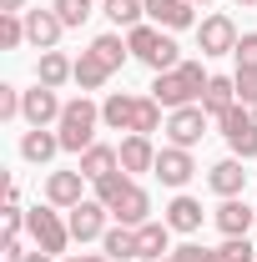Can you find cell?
Listing matches in <instances>:
<instances>
[{"instance_id": "1", "label": "cell", "mask_w": 257, "mask_h": 262, "mask_svg": "<svg viewBox=\"0 0 257 262\" xmlns=\"http://www.w3.org/2000/svg\"><path fill=\"white\" fill-rule=\"evenodd\" d=\"M207 71H202V61H182L177 71H161L157 86H152V96L166 106V111H182V106H192V101H202V91H207Z\"/></svg>"}, {"instance_id": "2", "label": "cell", "mask_w": 257, "mask_h": 262, "mask_svg": "<svg viewBox=\"0 0 257 262\" xmlns=\"http://www.w3.org/2000/svg\"><path fill=\"white\" fill-rule=\"evenodd\" d=\"M96 126H101V106H91L86 96L66 101L61 121H56L61 151H86V146H96Z\"/></svg>"}, {"instance_id": "3", "label": "cell", "mask_w": 257, "mask_h": 262, "mask_svg": "<svg viewBox=\"0 0 257 262\" xmlns=\"http://www.w3.org/2000/svg\"><path fill=\"white\" fill-rule=\"evenodd\" d=\"M126 46H131V56H136V61H146L157 76L182 66V61H177V40H172V35H161L157 26H131Z\"/></svg>"}, {"instance_id": "4", "label": "cell", "mask_w": 257, "mask_h": 262, "mask_svg": "<svg viewBox=\"0 0 257 262\" xmlns=\"http://www.w3.org/2000/svg\"><path fill=\"white\" fill-rule=\"evenodd\" d=\"M217 126H222L227 146H232V157H257V116L247 111V106H232L227 116H217Z\"/></svg>"}, {"instance_id": "5", "label": "cell", "mask_w": 257, "mask_h": 262, "mask_svg": "<svg viewBox=\"0 0 257 262\" xmlns=\"http://www.w3.org/2000/svg\"><path fill=\"white\" fill-rule=\"evenodd\" d=\"M26 232L35 237V247H40V252H51V257H56V252H66V242H71V227H66L51 207L26 212Z\"/></svg>"}, {"instance_id": "6", "label": "cell", "mask_w": 257, "mask_h": 262, "mask_svg": "<svg viewBox=\"0 0 257 262\" xmlns=\"http://www.w3.org/2000/svg\"><path fill=\"white\" fill-rule=\"evenodd\" d=\"M237 26H232V15H207L202 26H197V51L202 56H232L237 51Z\"/></svg>"}, {"instance_id": "7", "label": "cell", "mask_w": 257, "mask_h": 262, "mask_svg": "<svg viewBox=\"0 0 257 262\" xmlns=\"http://www.w3.org/2000/svg\"><path fill=\"white\" fill-rule=\"evenodd\" d=\"M166 136H172V146H187V151H192L197 141L207 136V111H202V106H182V111H172Z\"/></svg>"}, {"instance_id": "8", "label": "cell", "mask_w": 257, "mask_h": 262, "mask_svg": "<svg viewBox=\"0 0 257 262\" xmlns=\"http://www.w3.org/2000/svg\"><path fill=\"white\" fill-rule=\"evenodd\" d=\"M152 171H157L166 187H187V182H192V171H197V162H192V151H187V146H161Z\"/></svg>"}, {"instance_id": "9", "label": "cell", "mask_w": 257, "mask_h": 262, "mask_svg": "<svg viewBox=\"0 0 257 262\" xmlns=\"http://www.w3.org/2000/svg\"><path fill=\"white\" fill-rule=\"evenodd\" d=\"M61 96L51 91V86H40L35 81V91H26V106H20V116L31 121V126H51V121H61Z\"/></svg>"}, {"instance_id": "10", "label": "cell", "mask_w": 257, "mask_h": 262, "mask_svg": "<svg viewBox=\"0 0 257 262\" xmlns=\"http://www.w3.org/2000/svg\"><path fill=\"white\" fill-rule=\"evenodd\" d=\"M106 212L111 207H101V202H81V207H71V237L76 242H91V237H106Z\"/></svg>"}, {"instance_id": "11", "label": "cell", "mask_w": 257, "mask_h": 262, "mask_svg": "<svg viewBox=\"0 0 257 262\" xmlns=\"http://www.w3.org/2000/svg\"><path fill=\"white\" fill-rule=\"evenodd\" d=\"M81 182H86L81 171H51V177H46V202H51V207H66V212L81 207V202H86V196H81Z\"/></svg>"}, {"instance_id": "12", "label": "cell", "mask_w": 257, "mask_h": 262, "mask_svg": "<svg viewBox=\"0 0 257 262\" xmlns=\"http://www.w3.org/2000/svg\"><path fill=\"white\" fill-rule=\"evenodd\" d=\"M61 15L56 10H26V40L31 46H40V51H51L56 40H61Z\"/></svg>"}, {"instance_id": "13", "label": "cell", "mask_w": 257, "mask_h": 262, "mask_svg": "<svg viewBox=\"0 0 257 262\" xmlns=\"http://www.w3.org/2000/svg\"><path fill=\"white\" fill-rule=\"evenodd\" d=\"M116 157H121V171L136 177V171H152L157 166V146H152V136H126L116 146Z\"/></svg>"}, {"instance_id": "14", "label": "cell", "mask_w": 257, "mask_h": 262, "mask_svg": "<svg viewBox=\"0 0 257 262\" xmlns=\"http://www.w3.org/2000/svg\"><path fill=\"white\" fill-rule=\"evenodd\" d=\"M257 222V207H247L242 196H222V207H217V227L227 237H247V227Z\"/></svg>"}, {"instance_id": "15", "label": "cell", "mask_w": 257, "mask_h": 262, "mask_svg": "<svg viewBox=\"0 0 257 262\" xmlns=\"http://www.w3.org/2000/svg\"><path fill=\"white\" fill-rule=\"evenodd\" d=\"M35 81H40V86H51V91H61L66 81H76V61H66L61 51H40Z\"/></svg>"}, {"instance_id": "16", "label": "cell", "mask_w": 257, "mask_h": 262, "mask_svg": "<svg viewBox=\"0 0 257 262\" xmlns=\"http://www.w3.org/2000/svg\"><path fill=\"white\" fill-rule=\"evenodd\" d=\"M146 15L166 31H187L192 26V0H146Z\"/></svg>"}, {"instance_id": "17", "label": "cell", "mask_w": 257, "mask_h": 262, "mask_svg": "<svg viewBox=\"0 0 257 262\" xmlns=\"http://www.w3.org/2000/svg\"><path fill=\"white\" fill-rule=\"evenodd\" d=\"M212 192L217 196H242V187H247V171H242V157H227V162L212 166Z\"/></svg>"}, {"instance_id": "18", "label": "cell", "mask_w": 257, "mask_h": 262, "mask_svg": "<svg viewBox=\"0 0 257 262\" xmlns=\"http://www.w3.org/2000/svg\"><path fill=\"white\" fill-rule=\"evenodd\" d=\"M146 212H152V196L141 192L136 182H131V187H126V196L111 207V217H116L121 227H141V222H146Z\"/></svg>"}, {"instance_id": "19", "label": "cell", "mask_w": 257, "mask_h": 262, "mask_svg": "<svg viewBox=\"0 0 257 262\" xmlns=\"http://www.w3.org/2000/svg\"><path fill=\"white\" fill-rule=\"evenodd\" d=\"M232 106H237V81L212 76V81H207V91H202V111H207V116H227Z\"/></svg>"}, {"instance_id": "20", "label": "cell", "mask_w": 257, "mask_h": 262, "mask_svg": "<svg viewBox=\"0 0 257 262\" xmlns=\"http://www.w3.org/2000/svg\"><path fill=\"white\" fill-rule=\"evenodd\" d=\"M86 182H101V177H111V171H121V157L111 151V146H86L81 151V166H76Z\"/></svg>"}, {"instance_id": "21", "label": "cell", "mask_w": 257, "mask_h": 262, "mask_svg": "<svg viewBox=\"0 0 257 262\" xmlns=\"http://www.w3.org/2000/svg\"><path fill=\"white\" fill-rule=\"evenodd\" d=\"M166 237H172L166 222H141V227H136V257L161 262V257H166Z\"/></svg>"}, {"instance_id": "22", "label": "cell", "mask_w": 257, "mask_h": 262, "mask_svg": "<svg viewBox=\"0 0 257 262\" xmlns=\"http://www.w3.org/2000/svg\"><path fill=\"white\" fill-rule=\"evenodd\" d=\"M56 151H61V136L46 131V126H31L20 136V157H26V162H51Z\"/></svg>"}, {"instance_id": "23", "label": "cell", "mask_w": 257, "mask_h": 262, "mask_svg": "<svg viewBox=\"0 0 257 262\" xmlns=\"http://www.w3.org/2000/svg\"><path fill=\"white\" fill-rule=\"evenodd\" d=\"M131 116H136V96H126V91H111L101 101V121L111 131H131Z\"/></svg>"}, {"instance_id": "24", "label": "cell", "mask_w": 257, "mask_h": 262, "mask_svg": "<svg viewBox=\"0 0 257 262\" xmlns=\"http://www.w3.org/2000/svg\"><path fill=\"white\" fill-rule=\"evenodd\" d=\"M106 76H111V66L101 61L96 51H81V56H76V86H81V91H101Z\"/></svg>"}, {"instance_id": "25", "label": "cell", "mask_w": 257, "mask_h": 262, "mask_svg": "<svg viewBox=\"0 0 257 262\" xmlns=\"http://www.w3.org/2000/svg\"><path fill=\"white\" fill-rule=\"evenodd\" d=\"M166 227L172 232H197L202 227V202H197V196H177V202L166 207Z\"/></svg>"}, {"instance_id": "26", "label": "cell", "mask_w": 257, "mask_h": 262, "mask_svg": "<svg viewBox=\"0 0 257 262\" xmlns=\"http://www.w3.org/2000/svg\"><path fill=\"white\" fill-rule=\"evenodd\" d=\"M101 247H106V257L111 262H126V257H136V227H106V237H101Z\"/></svg>"}, {"instance_id": "27", "label": "cell", "mask_w": 257, "mask_h": 262, "mask_svg": "<svg viewBox=\"0 0 257 262\" xmlns=\"http://www.w3.org/2000/svg\"><path fill=\"white\" fill-rule=\"evenodd\" d=\"M161 126V101L157 96H136V116H131V136H152Z\"/></svg>"}, {"instance_id": "28", "label": "cell", "mask_w": 257, "mask_h": 262, "mask_svg": "<svg viewBox=\"0 0 257 262\" xmlns=\"http://www.w3.org/2000/svg\"><path fill=\"white\" fill-rule=\"evenodd\" d=\"M101 5H106V15H111V20H116V26H141V15H146V0H101Z\"/></svg>"}, {"instance_id": "29", "label": "cell", "mask_w": 257, "mask_h": 262, "mask_svg": "<svg viewBox=\"0 0 257 262\" xmlns=\"http://www.w3.org/2000/svg\"><path fill=\"white\" fill-rule=\"evenodd\" d=\"M126 187H131L126 171H111V177H101V182H96V202H101V207H116V202L126 196Z\"/></svg>"}, {"instance_id": "30", "label": "cell", "mask_w": 257, "mask_h": 262, "mask_svg": "<svg viewBox=\"0 0 257 262\" xmlns=\"http://www.w3.org/2000/svg\"><path fill=\"white\" fill-rule=\"evenodd\" d=\"M91 51H96L101 61H106V66H111V71H116V66L126 61V51H131V46H126V40H121V35H96V40H91Z\"/></svg>"}, {"instance_id": "31", "label": "cell", "mask_w": 257, "mask_h": 262, "mask_svg": "<svg viewBox=\"0 0 257 262\" xmlns=\"http://www.w3.org/2000/svg\"><path fill=\"white\" fill-rule=\"evenodd\" d=\"M51 10L61 15V26H81V20L91 15V0H56Z\"/></svg>"}, {"instance_id": "32", "label": "cell", "mask_w": 257, "mask_h": 262, "mask_svg": "<svg viewBox=\"0 0 257 262\" xmlns=\"http://www.w3.org/2000/svg\"><path fill=\"white\" fill-rule=\"evenodd\" d=\"M20 40H26V20H20V15H0V46L15 51Z\"/></svg>"}, {"instance_id": "33", "label": "cell", "mask_w": 257, "mask_h": 262, "mask_svg": "<svg viewBox=\"0 0 257 262\" xmlns=\"http://www.w3.org/2000/svg\"><path fill=\"white\" fill-rule=\"evenodd\" d=\"M232 56H237V71H257V31H247V35H242Z\"/></svg>"}, {"instance_id": "34", "label": "cell", "mask_w": 257, "mask_h": 262, "mask_svg": "<svg viewBox=\"0 0 257 262\" xmlns=\"http://www.w3.org/2000/svg\"><path fill=\"white\" fill-rule=\"evenodd\" d=\"M20 106H26V91H15V86H0V121L20 116Z\"/></svg>"}, {"instance_id": "35", "label": "cell", "mask_w": 257, "mask_h": 262, "mask_svg": "<svg viewBox=\"0 0 257 262\" xmlns=\"http://www.w3.org/2000/svg\"><path fill=\"white\" fill-rule=\"evenodd\" d=\"M232 81H237V101L242 106H257V71H237Z\"/></svg>"}, {"instance_id": "36", "label": "cell", "mask_w": 257, "mask_h": 262, "mask_svg": "<svg viewBox=\"0 0 257 262\" xmlns=\"http://www.w3.org/2000/svg\"><path fill=\"white\" fill-rule=\"evenodd\" d=\"M222 247H227V257H232V262H252V242H247V237H227Z\"/></svg>"}, {"instance_id": "37", "label": "cell", "mask_w": 257, "mask_h": 262, "mask_svg": "<svg viewBox=\"0 0 257 262\" xmlns=\"http://www.w3.org/2000/svg\"><path fill=\"white\" fill-rule=\"evenodd\" d=\"M31 252L20 247V237H5V247H0V262H26Z\"/></svg>"}, {"instance_id": "38", "label": "cell", "mask_w": 257, "mask_h": 262, "mask_svg": "<svg viewBox=\"0 0 257 262\" xmlns=\"http://www.w3.org/2000/svg\"><path fill=\"white\" fill-rule=\"evenodd\" d=\"M177 257H182V262H207V247H197V242H187V247H177Z\"/></svg>"}, {"instance_id": "39", "label": "cell", "mask_w": 257, "mask_h": 262, "mask_svg": "<svg viewBox=\"0 0 257 262\" xmlns=\"http://www.w3.org/2000/svg\"><path fill=\"white\" fill-rule=\"evenodd\" d=\"M26 10V0H0V15H20Z\"/></svg>"}, {"instance_id": "40", "label": "cell", "mask_w": 257, "mask_h": 262, "mask_svg": "<svg viewBox=\"0 0 257 262\" xmlns=\"http://www.w3.org/2000/svg\"><path fill=\"white\" fill-rule=\"evenodd\" d=\"M66 262H111V257H91V252H76V257H66Z\"/></svg>"}, {"instance_id": "41", "label": "cell", "mask_w": 257, "mask_h": 262, "mask_svg": "<svg viewBox=\"0 0 257 262\" xmlns=\"http://www.w3.org/2000/svg\"><path fill=\"white\" fill-rule=\"evenodd\" d=\"M207 262H232V257H227V247H217V252H207Z\"/></svg>"}, {"instance_id": "42", "label": "cell", "mask_w": 257, "mask_h": 262, "mask_svg": "<svg viewBox=\"0 0 257 262\" xmlns=\"http://www.w3.org/2000/svg\"><path fill=\"white\" fill-rule=\"evenodd\" d=\"M26 262H51V252H31V257H26Z\"/></svg>"}, {"instance_id": "43", "label": "cell", "mask_w": 257, "mask_h": 262, "mask_svg": "<svg viewBox=\"0 0 257 262\" xmlns=\"http://www.w3.org/2000/svg\"><path fill=\"white\" fill-rule=\"evenodd\" d=\"M161 262H182V257H177V252H166V257H161Z\"/></svg>"}, {"instance_id": "44", "label": "cell", "mask_w": 257, "mask_h": 262, "mask_svg": "<svg viewBox=\"0 0 257 262\" xmlns=\"http://www.w3.org/2000/svg\"><path fill=\"white\" fill-rule=\"evenodd\" d=\"M237 5H257V0H237Z\"/></svg>"}, {"instance_id": "45", "label": "cell", "mask_w": 257, "mask_h": 262, "mask_svg": "<svg viewBox=\"0 0 257 262\" xmlns=\"http://www.w3.org/2000/svg\"><path fill=\"white\" fill-rule=\"evenodd\" d=\"M192 5H207V0H192Z\"/></svg>"}]
</instances>
